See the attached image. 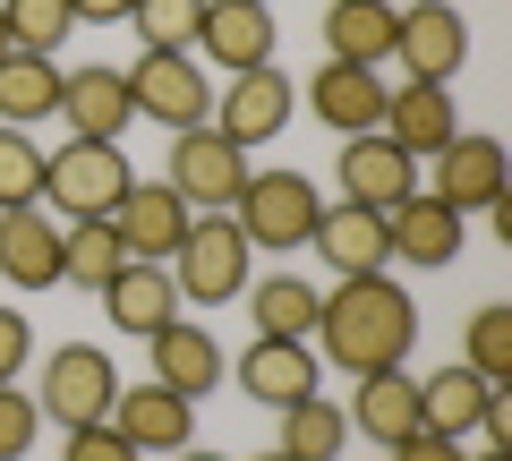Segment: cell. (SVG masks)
<instances>
[{"label": "cell", "instance_id": "6da1fadb", "mask_svg": "<svg viewBox=\"0 0 512 461\" xmlns=\"http://www.w3.org/2000/svg\"><path fill=\"white\" fill-rule=\"evenodd\" d=\"M308 342L333 359V368H350V376L402 368L410 342H419V299H410L393 274H350L342 291H325Z\"/></svg>", "mask_w": 512, "mask_h": 461}, {"label": "cell", "instance_id": "7a4b0ae2", "mask_svg": "<svg viewBox=\"0 0 512 461\" xmlns=\"http://www.w3.org/2000/svg\"><path fill=\"white\" fill-rule=\"evenodd\" d=\"M128 154L120 146H103V137H69L60 154H43V205H52L60 222H94V214H111V205L128 197Z\"/></svg>", "mask_w": 512, "mask_h": 461}, {"label": "cell", "instance_id": "3957f363", "mask_svg": "<svg viewBox=\"0 0 512 461\" xmlns=\"http://www.w3.org/2000/svg\"><path fill=\"white\" fill-rule=\"evenodd\" d=\"M248 231H239L231 214H197L188 222V240L171 248V282H180V299H197V308H231L239 291H248Z\"/></svg>", "mask_w": 512, "mask_h": 461}, {"label": "cell", "instance_id": "277c9868", "mask_svg": "<svg viewBox=\"0 0 512 461\" xmlns=\"http://www.w3.org/2000/svg\"><path fill=\"white\" fill-rule=\"evenodd\" d=\"M111 402H120V368L94 342H60L35 368V410L52 427H94V419H111Z\"/></svg>", "mask_w": 512, "mask_h": 461}, {"label": "cell", "instance_id": "5b68a950", "mask_svg": "<svg viewBox=\"0 0 512 461\" xmlns=\"http://www.w3.org/2000/svg\"><path fill=\"white\" fill-rule=\"evenodd\" d=\"M316 214H325V197L308 188V171H248V188H239V205H231V222L248 231V248H308Z\"/></svg>", "mask_w": 512, "mask_h": 461}, {"label": "cell", "instance_id": "8992f818", "mask_svg": "<svg viewBox=\"0 0 512 461\" xmlns=\"http://www.w3.org/2000/svg\"><path fill=\"white\" fill-rule=\"evenodd\" d=\"M171 188H180L188 214H231L239 188H248V146H231L214 120L205 129H180L171 137Z\"/></svg>", "mask_w": 512, "mask_h": 461}, {"label": "cell", "instance_id": "52a82bcc", "mask_svg": "<svg viewBox=\"0 0 512 461\" xmlns=\"http://www.w3.org/2000/svg\"><path fill=\"white\" fill-rule=\"evenodd\" d=\"M128 94H137V111H146V120H163L171 137L214 120V86H205L197 52H137V69H128Z\"/></svg>", "mask_w": 512, "mask_h": 461}, {"label": "cell", "instance_id": "ba28073f", "mask_svg": "<svg viewBox=\"0 0 512 461\" xmlns=\"http://www.w3.org/2000/svg\"><path fill=\"white\" fill-rule=\"evenodd\" d=\"M291 111H299V86L282 69H239L231 86L214 94V129L256 154V146H274V137L291 129Z\"/></svg>", "mask_w": 512, "mask_h": 461}, {"label": "cell", "instance_id": "9c48e42d", "mask_svg": "<svg viewBox=\"0 0 512 461\" xmlns=\"http://www.w3.org/2000/svg\"><path fill=\"white\" fill-rule=\"evenodd\" d=\"M393 60H402L410 77H427V86H453L461 60H470V18H461L453 0H419V9H402V26H393Z\"/></svg>", "mask_w": 512, "mask_h": 461}, {"label": "cell", "instance_id": "30bf717a", "mask_svg": "<svg viewBox=\"0 0 512 461\" xmlns=\"http://www.w3.org/2000/svg\"><path fill=\"white\" fill-rule=\"evenodd\" d=\"M333 171H342V205H367V214H393L402 197H419V163H410V154L393 146L384 129H367V137H342Z\"/></svg>", "mask_w": 512, "mask_h": 461}, {"label": "cell", "instance_id": "8fae6325", "mask_svg": "<svg viewBox=\"0 0 512 461\" xmlns=\"http://www.w3.org/2000/svg\"><path fill=\"white\" fill-rule=\"evenodd\" d=\"M103 222L120 231V248H128V257H146V265H171V248L188 240V222H197V214L180 205V188H171V180H128V197L111 205Z\"/></svg>", "mask_w": 512, "mask_h": 461}, {"label": "cell", "instance_id": "7c38bea8", "mask_svg": "<svg viewBox=\"0 0 512 461\" xmlns=\"http://www.w3.org/2000/svg\"><path fill=\"white\" fill-rule=\"evenodd\" d=\"M393 146L410 154V163H436L444 146L461 137V111H453V94L444 86H427V77H410V86H393L384 94V120H376Z\"/></svg>", "mask_w": 512, "mask_h": 461}, {"label": "cell", "instance_id": "4fadbf2b", "mask_svg": "<svg viewBox=\"0 0 512 461\" xmlns=\"http://www.w3.org/2000/svg\"><path fill=\"white\" fill-rule=\"evenodd\" d=\"M197 52L214 69H274V9L265 0H205V26H197Z\"/></svg>", "mask_w": 512, "mask_h": 461}, {"label": "cell", "instance_id": "5bb4252c", "mask_svg": "<svg viewBox=\"0 0 512 461\" xmlns=\"http://www.w3.org/2000/svg\"><path fill=\"white\" fill-rule=\"evenodd\" d=\"M60 120H69L77 137H103V146H120V129L137 120V94H128V69H60Z\"/></svg>", "mask_w": 512, "mask_h": 461}, {"label": "cell", "instance_id": "9a60e30c", "mask_svg": "<svg viewBox=\"0 0 512 461\" xmlns=\"http://www.w3.org/2000/svg\"><path fill=\"white\" fill-rule=\"evenodd\" d=\"M461 222L470 214H453L444 197H402L393 214H384V240H393V265H419V274H436V265H453L461 257Z\"/></svg>", "mask_w": 512, "mask_h": 461}, {"label": "cell", "instance_id": "2e32d148", "mask_svg": "<svg viewBox=\"0 0 512 461\" xmlns=\"http://www.w3.org/2000/svg\"><path fill=\"white\" fill-rule=\"evenodd\" d=\"M111 427H120L137 453H180V444L197 436V402L146 376V385H120V402H111Z\"/></svg>", "mask_w": 512, "mask_h": 461}, {"label": "cell", "instance_id": "e0dca14e", "mask_svg": "<svg viewBox=\"0 0 512 461\" xmlns=\"http://www.w3.org/2000/svg\"><path fill=\"white\" fill-rule=\"evenodd\" d=\"M94 299H103V316H111L120 333H137V342L163 333L171 316H180V282H171V265H146V257H128Z\"/></svg>", "mask_w": 512, "mask_h": 461}, {"label": "cell", "instance_id": "ac0fdd59", "mask_svg": "<svg viewBox=\"0 0 512 461\" xmlns=\"http://www.w3.org/2000/svg\"><path fill=\"white\" fill-rule=\"evenodd\" d=\"M427 197H444L453 214H487V205L504 197V146L478 137V129H461L453 146L436 154V188H427Z\"/></svg>", "mask_w": 512, "mask_h": 461}, {"label": "cell", "instance_id": "d6986e66", "mask_svg": "<svg viewBox=\"0 0 512 461\" xmlns=\"http://www.w3.org/2000/svg\"><path fill=\"white\" fill-rule=\"evenodd\" d=\"M316 257L333 265V274H393V240H384V214H367V205H325L316 214Z\"/></svg>", "mask_w": 512, "mask_h": 461}, {"label": "cell", "instance_id": "ffe728a7", "mask_svg": "<svg viewBox=\"0 0 512 461\" xmlns=\"http://www.w3.org/2000/svg\"><path fill=\"white\" fill-rule=\"evenodd\" d=\"M146 368H154V385H171V393H214L222 385V342L205 325H188V316H171L163 333H146Z\"/></svg>", "mask_w": 512, "mask_h": 461}, {"label": "cell", "instance_id": "44dd1931", "mask_svg": "<svg viewBox=\"0 0 512 461\" xmlns=\"http://www.w3.org/2000/svg\"><path fill=\"white\" fill-rule=\"evenodd\" d=\"M384 77L376 69H350V60H325V69L308 77V111L325 120V129H342V137H367L384 120Z\"/></svg>", "mask_w": 512, "mask_h": 461}, {"label": "cell", "instance_id": "7402d4cb", "mask_svg": "<svg viewBox=\"0 0 512 461\" xmlns=\"http://www.w3.org/2000/svg\"><path fill=\"white\" fill-rule=\"evenodd\" d=\"M316 342H265L256 333V351L239 359V393L248 402H265V410H291V402H308L316 393Z\"/></svg>", "mask_w": 512, "mask_h": 461}, {"label": "cell", "instance_id": "603a6c76", "mask_svg": "<svg viewBox=\"0 0 512 461\" xmlns=\"http://www.w3.org/2000/svg\"><path fill=\"white\" fill-rule=\"evenodd\" d=\"M0 274H9V291H52L60 282V222L43 205L0 214Z\"/></svg>", "mask_w": 512, "mask_h": 461}, {"label": "cell", "instance_id": "cb8c5ba5", "mask_svg": "<svg viewBox=\"0 0 512 461\" xmlns=\"http://www.w3.org/2000/svg\"><path fill=\"white\" fill-rule=\"evenodd\" d=\"M359 436H376L384 453L402 436H419V376H402V368H376V376H359V393H350V410H342Z\"/></svg>", "mask_w": 512, "mask_h": 461}, {"label": "cell", "instance_id": "d4e9b609", "mask_svg": "<svg viewBox=\"0 0 512 461\" xmlns=\"http://www.w3.org/2000/svg\"><path fill=\"white\" fill-rule=\"evenodd\" d=\"M393 26H402L393 0H333V9H325V60L384 69V60H393Z\"/></svg>", "mask_w": 512, "mask_h": 461}, {"label": "cell", "instance_id": "484cf974", "mask_svg": "<svg viewBox=\"0 0 512 461\" xmlns=\"http://www.w3.org/2000/svg\"><path fill=\"white\" fill-rule=\"evenodd\" d=\"M504 402V385H487L478 368H444L419 385V427H436V436H478V419Z\"/></svg>", "mask_w": 512, "mask_h": 461}, {"label": "cell", "instance_id": "4316f807", "mask_svg": "<svg viewBox=\"0 0 512 461\" xmlns=\"http://www.w3.org/2000/svg\"><path fill=\"white\" fill-rule=\"evenodd\" d=\"M239 299H248V316H256L265 342H308L316 308H325V291H308V274H265V282H248Z\"/></svg>", "mask_w": 512, "mask_h": 461}, {"label": "cell", "instance_id": "83f0119b", "mask_svg": "<svg viewBox=\"0 0 512 461\" xmlns=\"http://www.w3.org/2000/svg\"><path fill=\"white\" fill-rule=\"evenodd\" d=\"M60 111V69L43 52H9L0 60V129H35Z\"/></svg>", "mask_w": 512, "mask_h": 461}, {"label": "cell", "instance_id": "f1b7e54d", "mask_svg": "<svg viewBox=\"0 0 512 461\" xmlns=\"http://www.w3.org/2000/svg\"><path fill=\"white\" fill-rule=\"evenodd\" d=\"M120 265H128V248H120V231H111L103 214H94V222H60V282H77V291H103Z\"/></svg>", "mask_w": 512, "mask_h": 461}, {"label": "cell", "instance_id": "f546056e", "mask_svg": "<svg viewBox=\"0 0 512 461\" xmlns=\"http://www.w3.org/2000/svg\"><path fill=\"white\" fill-rule=\"evenodd\" d=\"M342 444H350V419H342V402L308 393V402H291V410H282V444H274V453H291V461H333Z\"/></svg>", "mask_w": 512, "mask_h": 461}, {"label": "cell", "instance_id": "4dcf8cb0", "mask_svg": "<svg viewBox=\"0 0 512 461\" xmlns=\"http://www.w3.org/2000/svg\"><path fill=\"white\" fill-rule=\"evenodd\" d=\"M137 43L146 52H197V26H205V0H137L128 9Z\"/></svg>", "mask_w": 512, "mask_h": 461}, {"label": "cell", "instance_id": "1f68e13d", "mask_svg": "<svg viewBox=\"0 0 512 461\" xmlns=\"http://www.w3.org/2000/svg\"><path fill=\"white\" fill-rule=\"evenodd\" d=\"M0 26H9L18 52H43V60H52L60 43H69L77 9H69V0H0Z\"/></svg>", "mask_w": 512, "mask_h": 461}, {"label": "cell", "instance_id": "d6a6232c", "mask_svg": "<svg viewBox=\"0 0 512 461\" xmlns=\"http://www.w3.org/2000/svg\"><path fill=\"white\" fill-rule=\"evenodd\" d=\"M43 205V146L35 129H0V214Z\"/></svg>", "mask_w": 512, "mask_h": 461}, {"label": "cell", "instance_id": "836d02e7", "mask_svg": "<svg viewBox=\"0 0 512 461\" xmlns=\"http://www.w3.org/2000/svg\"><path fill=\"white\" fill-rule=\"evenodd\" d=\"M461 342H470V359H461V368H478L487 385H504V376H512V308H478Z\"/></svg>", "mask_w": 512, "mask_h": 461}, {"label": "cell", "instance_id": "e575fe53", "mask_svg": "<svg viewBox=\"0 0 512 461\" xmlns=\"http://www.w3.org/2000/svg\"><path fill=\"white\" fill-rule=\"evenodd\" d=\"M35 427H43L35 393H18V385H0V461H18V453H35Z\"/></svg>", "mask_w": 512, "mask_h": 461}, {"label": "cell", "instance_id": "d590c367", "mask_svg": "<svg viewBox=\"0 0 512 461\" xmlns=\"http://www.w3.org/2000/svg\"><path fill=\"white\" fill-rule=\"evenodd\" d=\"M60 461H146V453H137L111 419H94V427H69V453H60Z\"/></svg>", "mask_w": 512, "mask_h": 461}, {"label": "cell", "instance_id": "8d00e7d4", "mask_svg": "<svg viewBox=\"0 0 512 461\" xmlns=\"http://www.w3.org/2000/svg\"><path fill=\"white\" fill-rule=\"evenodd\" d=\"M26 351H35V333H26V316H18V308H0V385H18Z\"/></svg>", "mask_w": 512, "mask_h": 461}, {"label": "cell", "instance_id": "74e56055", "mask_svg": "<svg viewBox=\"0 0 512 461\" xmlns=\"http://www.w3.org/2000/svg\"><path fill=\"white\" fill-rule=\"evenodd\" d=\"M393 461H470V453H461V436H436V427H419V436L393 444Z\"/></svg>", "mask_w": 512, "mask_h": 461}, {"label": "cell", "instance_id": "f35d334b", "mask_svg": "<svg viewBox=\"0 0 512 461\" xmlns=\"http://www.w3.org/2000/svg\"><path fill=\"white\" fill-rule=\"evenodd\" d=\"M69 9H77V26H128L137 0H69Z\"/></svg>", "mask_w": 512, "mask_h": 461}, {"label": "cell", "instance_id": "ab89813d", "mask_svg": "<svg viewBox=\"0 0 512 461\" xmlns=\"http://www.w3.org/2000/svg\"><path fill=\"white\" fill-rule=\"evenodd\" d=\"M180 461H222V453H205V444H180Z\"/></svg>", "mask_w": 512, "mask_h": 461}, {"label": "cell", "instance_id": "60d3db41", "mask_svg": "<svg viewBox=\"0 0 512 461\" xmlns=\"http://www.w3.org/2000/svg\"><path fill=\"white\" fill-rule=\"evenodd\" d=\"M478 461H512V444H487V453H478Z\"/></svg>", "mask_w": 512, "mask_h": 461}, {"label": "cell", "instance_id": "b9f144b4", "mask_svg": "<svg viewBox=\"0 0 512 461\" xmlns=\"http://www.w3.org/2000/svg\"><path fill=\"white\" fill-rule=\"evenodd\" d=\"M9 52H18V43H9V26H0V60H9Z\"/></svg>", "mask_w": 512, "mask_h": 461}, {"label": "cell", "instance_id": "7bdbcfd3", "mask_svg": "<svg viewBox=\"0 0 512 461\" xmlns=\"http://www.w3.org/2000/svg\"><path fill=\"white\" fill-rule=\"evenodd\" d=\"M256 461H291V453H256Z\"/></svg>", "mask_w": 512, "mask_h": 461}, {"label": "cell", "instance_id": "ee69618b", "mask_svg": "<svg viewBox=\"0 0 512 461\" xmlns=\"http://www.w3.org/2000/svg\"><path fill=\"white\" fill-rule=\"evenodd\" d=\"M265 9H274V0H265Z\"/></svg>", "mask_w": 512, "mask_h": 461}]
</instances>
